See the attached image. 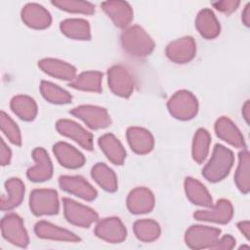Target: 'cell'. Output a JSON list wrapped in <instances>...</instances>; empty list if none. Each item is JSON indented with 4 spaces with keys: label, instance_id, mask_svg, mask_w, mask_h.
<instances>
[{
    "label": "cell",
    "instance_id": "4316f807",
    "mask_svg": "<svg viewBox=\"0 0 250 250\" xmlns=\"http://www.w3.org/2000/svg\"><path fill=\"white\" fill-rule=\"evenodd\" d=\"M184 186L187 197L189 199L190 202L203 207H211L213 205L211 194L209 193L205 186L201 184L198 180L188 177L185 180Z\"/></svg>",
    "mask_w": 250,
    "mask_h": 250
},
{
    "label": "cell",
    "instance_id": "30bf717a",
    "mask_svg": "<svg viewBox=\"0 0 250 250\" xmlns=\"http://www.w3.org/2000/svg\"><path fill=\"white\" fill-rule=\"evenodd\" d=\"M165 54L167 58L176 63H187L190 62L196 54V44L192 37L185 36L170 42Z\"/></svg>",
    "mask_w": 250,
    "mask_h": 250
},
{
    "label": "cell",
    "instance_id": "ab89813d",
    "mask_svg": "<svg viewBox=\"0 0 250 250\" xmlns=\"http://www.w3.org/2000/svg\"><path fill=\"white\" fill-rule=\"evenodd\" d=\"M0 144H1L0 145V164L2 166H6L10 164V161L12 158V152L2 139L0 141Z\"/></svg>",
    "mask_w": 250,
    "mask_h": 250
},
{
    "label": "cell",
    "instance_id": "9a60e30c",
    "mask_svg": "<svg viewBox=\"0 0 250 250\" xmlns=\"http://www.w3.org/2000/svg\"><path fill=\"white\" fill-rule=\"evenodd\" d=\"M32 158L35 164L27 170V178L35 183L50 180L53 176V164L47 151L43 147H35L32 151Z\"/></svg>",
    "mask_w": 250,
    "mask_h": 250
},
{
    "label": "cell",
    "instance_id": "d590c367",
    "mask_svg": "<svg viewBox=\"0 0 250 250\" xmlns=\"http://www.w3.org/2000/svg\"><path fill=\"white\" fill-rule=\"evenodd\" d=\"M52 5L69 13L92 15L95 13V6L87 1L81 0H54Z\"/></svg>",
    "mask_w": 250,
    "mask_h": 250
},
{
    "label": "cell",
    "instance_id": "e0dca14e",
    "mask_svg": "<svg viewBox=\"0 0 250 250\" xmlns=\"http://www.w3.org/2000/svg\"><path fill=\"white\" fill-rule=\"evenodd\" d=\"M22 21L34 29H45L52 22L51 14L42 5L37 3L26 4L21 12Z\"/></svg>",
    "mask_w": 250,
    "mask_h": 250
},
{
    "label": "cell",
    "instance_id": "ba28073f",
    "mask_svg": "<svg viewBox=\"0 0 250 250\" xmlns=\"http://www.w3.org/2000/svg\"><path fill=\"white\" fill-rule=\"evenodd\" d=\"M69 112L82 120L89 128L93 130L104 129L111 124V119L107 110L101 106L82 104L72 108Z\"/></svg>",
    "mask_w": 250,
    "mask_h": 250
},
{
    "label": "cell",
    "instance_id": "d6986e66",
    "mask_svg": "<svg viewBox=\"0 0 250 250\" xmlns=\"http://www.w3.org/2000/svg\"><path fill=\"white\" fill-rule=\"evenodd\" d=\"M215 132L221 140L227 142L230 146L242 149L246 148L243 135L229 117L222 116L216 121Z\"/></svg>",
    "mask_w": 250,
    "mask_h": 250
},
{
    "label": "cell",
    "instance_id": "6da1fadb",
    "mask_svg": "<svg viewBox=\"0 0 250 250\" xmlns=\"http://www.w3.org/2000/svg\"><path fill=\"white\" fill-rule=\"evenodd\" d=\"M120 42L123 50L133 58L147 57L154 49L152 38L138 24L126 27L121 33Z\"/></svg>",
    "mask_w": 250,
    "mask_h": 250
},
{
    "label": "cell",
    "instance_id": "8992f818",
    "mask_svg": "<svg viewBox=\"0 0 250 250\" xmlns=\"http://www.w3.org/2000/svg\"><path fill=\"white\" fill-rule=\"evenodd\" d=\"M62 204L64 217L67 222L72 225L81 228H89L99 219V216L95 210L88 206L80 204L73 199L63 197Z\"/></svg>",
    "mask_w": 250,
    "mask_h": 250
},
{
    "label": "cell",
    "instance_id": "7c38bea8",
    "mask_svg": "<svg viewBox=\"0 0 250 250\" xmlns=\"http://www.w3.org/2000/svg\"><path fill=\"white\" fill-rule=\"evenodd\" d=\"M57 131L77 143L87 150L93 149V136L81 125L70 119H60L56 123Z\"/></svg>",
    "mask_w": 250,
    "mask_h": 250
},
{
    "label": "cell",
    "instance_id": "ac0fdd59",
    "mask_svg": "<svg viewBox=\"0 0 250 250\" xmlns=\"http://www.w3.org/2000/svg\"><path fill=\"white\" fill-rule=\"evenodd\" d=\"M154 195L145 187H138L130 191L126 203L127 208L132 214H146L154 207Z\"/></svg>",
    "mask_w": 250,
    "mask_h": 250
},
{
    "label": "cell",
    "instance_id": "44dd1931",
    "mask_svg": "<svg viewBox=\"0 0 250 250\" xmlns=\"http://www.w3.org/2000/svg\"><path fill=\"white\" fill-rule=\"evenodd\" d=\"M39 68L58 79L72 81L76 77V68L70 63L53 58H47L38 62Z\"/></svg>",
    "mask_w": 250,
    "mask_h": 250
},
{
    "label": "cell",
    "instance_id": "f35d334b",
    "mask_svg": "<svg viewBox=\"0 0 250 250\" xmlns=\"http://www.w3.org/2000/svg\"><path fill=\"white\" fill-rule=\"evenodd\" d=\"M235 246V238L229 234L224 235L223 237H219V239L214 243L211 249H223L229 250Z\"/></svg>",
    "mask_w": 250,
    "mask_h": 250
},
{
    "label": "cell",
    "instance_id": "7a4b0ae2",
    "mask_svg": "<svg viewBox=\"0 0 250 250\" xmlns=\"http://www.w3.org/2000/svg\"><path fill=\"white\" fill-rule=\"evenodd\" d=\"M233 162L232 151L223 145L217 144L214 146L211 158L202 170V176L212 183L222 181L229 175Z\"/></svg>",
    "mask_w": 250,
    "mask_h": 250
},
{
    "label": "cell",
    "instance_id": "7402d4cb",
    "mask_svg": "<svg viewBox=\"0 0 250 250\" xmlns=\"http://www.w3.org/2000/svg\"><path fill=\"white\" fill-rule=\"evenodd\" d=\"M35 234L43 239L65 241V242H78L80 237L70 230L55 226L47 221H39L34 227Z\"/></svg>",
    "mask_w": 250,
    "mask_h": 250
},
{
    "label": "cell",
    "instance_id": "f1b7e54d",
    "mask_svg": "<svg viewBox=\"0 0 250 250\" xmlns=\"http://www.w3.org/2000/svg\"><path fill=\"white\" fill-rule=\"evenodd\" d=\"M10 106L13 112L24 121L33 120L38 111L36 102L31 97L25 95L15 96L11 100Z\"/></svg>",
    "mask_w": 250,
    "mask_h": 250
},
{
    "label": "cell",
    "instance_id": "3957f363",
    "mask_svg": "<svg viewBox=\"0 0 250 250\" xmlns=\"http://www.w3.org/2000/svg\"><path fill=\"white\" fill-rule=\"evenodd\" d=\"M167 107L173 117L186 121L192 119L197 114L198 102L189 91L180 90L169 99Z\"/></svg>",
    "mask_w": 250,
    "mask_h": 250
},
{
    "label": "cell",
    "instance_id": "ffe728a7",
    "mask_svg": "<svg viewBox=\"0 0 250 250\" xmlns=\"http://www.w3.org/2000/svg\"><path fill=\"white\" fill-rule=\"evenodd\" d=\"M53 151L62 166L68 169H77L84 165L85 156L71 145L59 142L54 145Z\"/></svg>",
    "mask_w": 250,
    "mask_h": 250
},
{
    "label": "cell",
    "instance_id": "e575fe53",
    "mask_svg": "<svg viewBox=\"0 0 250 250\" xmlns=\"http://www.w3.org/2000/svg\"><path fill=\"white\" fill-rule=\"evenodd\" d=\"M211 136L209 132L203 128H199L193 136L191 148L192 158L195 162L202 163L205 160L209 152Z\"/></svg>",
    "mask_w": 250,
    "mask_h": 250
},
{
    "label": "cell",
    "instance_id": "52a82bcc",
    "mask_svg": "<svg viewBox=\"0 0 250 250\" xmlns=\"http://www.w3.org/2000/svg\"><path fill=\"white\" fill-rule=\"evenodd\" d=\"M1 232L7 241L16 246L25 248L29 243L22 219L15 213H10L3 217L1 220Z\"/></svg>",
    "mask_w": 250,
    "mask_h": 250
},
{
    "label": "cell",
    "instance_id": "f546056e",
    "mask_svg": "<svg viewBox=\"0 0 250 250\" xmlns=\"http://www.w3.org/2000/svg\"><path fill=\"white\" fill-rule=\"evenodd\" d=\"M102 79L103 73L100 71H84L70 81L69 86L80 91L100 93L102 92Z\"/></svg>",
    "mask_w": 250,
    "mask_h": 250
},
{
    "label": "cell",
    "instance_id": "4dcf8cb0",
    "mask_svg": "<svg viewBox=\"0 0 250 250\" xmlns=\"http://www.w3.org/2000/svg\"><path fill=\"white\" fill-rule=\"evenodd\" d=\"M91 176L104 190L114 192L117 190V177L114 171L104 163H97L92 167Z\"/></svg>",
    "mask_w": 250,
    "mask_h": 250
},
{
    "label": "cell",
    "instance_id": "74e56055",
    "mask_svg": "<svg viewBox=\"0 0 250 250\" xmlns=\"http://www.w3.org/2000/svg\"><path fill=\"white\" fill-rule=\"evenodd\" d=\"M212 5L218 11H220L222 13H225L227 15H229L238 8V6L240 5V1H237V0H224V1L213 2Z\"/></svg>",
    "mask_w": 250,
    "mask_h": 250
},
{
    "label": "cell",
    "instance_id": "5b68a950",
    "mask_svg": "<svg viewBox=\"0 0 250 250\" xmlns=\"http://www.w3.org/2000/svg\"><path fill=\"white\" fill-rule=\"evenodd\" d=\"M220 235V229L202 225H193L187 229L185 241L191 249H211L214 243L219 239Z\"/></svg>",
    "mask_w": 250,
    "mask_h": 250
},
{
    "label": "cell",
    "instance_id": "60d3db41",
    "mask_svg": "<svg viewBox=\"0 0 250 250\" xmlns=\"http://www.w3.org/2000/svg\"><path fill=\"white\" fill-rule=\"evenodd\" d=\"M237 228L240 230V232L246 237V239H249L250 236V223L249 221H241L237 224Z\"/></svg>",
    "mask_w": 250,
    "mask_h": 250
},
{
    "label": "cell",
    "instance_id": "b9f144b4",
    "mask_svg": "<svg viewBox=\"0 0 250 250\" xmlns=\"http://www.w3.org/2000/svg\"><path fill=\"white\" fill-rule=\"evenodd\" d=\"M241 20L243 21V23L246 25V26H249L250 25V3H248L243 12H242V17H241Z\"/></svg>",
    "mask_w": 250,
    "mask_h": 250
},
{
    "label": "cell",
    "instance_id": "603a6c76",
    "mask_svg": "<svg viewBox=\"0 0 250 250\" xmlns=\"http://www.w3.org/2000/svg\"><path fill=\"white\" fill-rule=\"evenodd\" d=\"M131 149L138 154H146L154 146V139L149 131L141 127H130L126 132Z\"/></svg>",
    "mask_w": 250,
    "mask_h": 250
},
{
    "label": "cell",
    "instance_id": "8fae6325",
    "mask_svg": "<svg viewBox=\"0 0 250 250\" xmlns=\"http://www.w3.org/2000/svg\"><path fill=\"white\" fill-rule=\"evenodd\" d=\"M94 231L96 236L109 243H120L127 236L126 228L117 217H108L101 220Z\"/></svg>",
    "mask_w": 250,
    "mask_h": 250
},
{
    "label": "cell",
    "instance_id": "2e32d148",
    "mask_svg": "<svg viewBox=\"0 0 250 250\" xmlns=\"http://www.w3.org/2000/svg\"><path fill=\"white\" fill-rule=\"evenodd\" d=\"M101 7L117 27L126 28L133 20V9L128 2L109 0L103 2Z\"/></svg>",
    "mask_w": 250,
    "mask_h": 250
},
{
    "label": "cell",
    "instance_id": "5bb4252c",
    "mask_svg": "<svg viewBox=\"0 0 250 250\" xmlns=\"http://www.w3.org/2000/svg\"><path fill=\"white\" fill-rule=\"evenodd\" d=\"M233 216V207L229 200L222 198L219 199L215 205H212L210 209L198 210L194 212L193 217L197 221L213 222L217 224H228L230 222Z\"/></svg>",
    "mask_w": 250,
    "mask_h": 250
},
{
    "label": "cell",
    "instance_id": "836d02e7",
    "mask_svg": "<svg viewBox=\"0 0 250 250\" xmlns=\"http://www.w3.org/2000/svg\"><path fill=\"white\" fill-rule=\"evenodd\" d=\"M40 92L46 101L56 104H68L72 100L71 95L67 91L52 82L45 80L41 81L40 83Z\"/></svg>",
    "mask_w": 250,
    "mask_h": 250
},
{
    "label": "cell",
    "instance_id": "277c9868",
    "mask_svg": "<svg viewBox=\"0 0 250 250\" xmlns=\"http://www.w3.org/2000/svg\"><path fill=\"white\" fill-rule=\"evenodd\" d=\"M29 208L35 216L56 215L60 209L58 192L50 188H37L30 192Z\"/></svg>",
    "mask_w": 250,
    "mask_h": 250
},
{
    "label": "cell",
    "instance_id": "7bdbcfd3",
    "mask_svg": "<svg viewBox=\"0 0 250 250\" xmlns=\"http://www.w3.org/2000/svg\"><path fill=\"white\" fill-rule=\"evenodd\" d=\"M242 115H243L246 123L249 124V116H250V103H249V101H246L245 104L242 106Z\"/></svg>",
    "mask_w": 250,
    "mask_h": 250
},
{
    "label": "cell",
    "instance_id": "1f68e13d",
    "mask_svg": "<svg viewBox=\"0 0 250 250\" xmlns=\"http://www.w3.org/2000/svg\"><path fill=\"white\" fill-rule=\"evenodd\" d=\"M250 154L246 148L238 154V164L234 174V182L237 188L244 194L250 190Z\"/></svg>",
    "mask_w": 250,
    "mask_h": 250
},
{
    "label": "cell",
    "instance_id": "484cf974",
    "mask_svg": "<svg viewBox=\"0 0 250 250\" xmlns=\"http://www.w3.org/2000/svg\"><path fill=\"white\" fill-rule=\"evenodd\" d=\"M195 27L199 34L206 39L216 38L221 31L220 22L211 9H202L196 16Z\"/></svg>",
    "mask_w": 250,
    "mask_h": 250
},
{
    "label": "cell",
    "instance_id": "8d00e7d4",
    "mask_svg": "<svg viewBox=\"0 0 250 250\" xmlns=\"http://www.w3.org/2000/svg\"><path fill=\"white\" fill-rule=\"evenodd\" d=\"M0 127L1 131L13 145H21V135L17 123L4 111L0 113Z\"/></svg>",
    "mask_w": 250,
    "mask_h": 250
},
{
    "label": "cell",
    "instance_id": "9c48e42d",
    "mask_svg": "<svg viewBox=\"0 0 250 250\" xmlns=\"http://www.w3.org/2000/svg\"><path fill=\"white\" fill-rule=\"evenodd\" d=\"M107 83L111 92L122 98H129L135 87L131 73L122 65H113L107 70Z\"/></svg>",
    "mask_w": 250,
    "mask_h": 250
},
{
    "label": "cell",
    "instance_id": "d6a6232c",
    "mask_svg": "<svg viewBox=\"0 0 250 250\" xmlns=\"http://www.w3.org/2000/svg\"><path fill=\"white\" fill-rule=\"evenodd\" d=\"M134 233L136 237L144 242H151L156 240L161 233L159 224L150 219H142L134 223Z\"/></svg>",
    "mask_w": 250,
    "mask_h": 250
},
{
    "label": "cell",
    "instance_id": "83f0119b",
    "mask_svg": "<svg viewBox=\"0 0 250 250\" xmlns=\"http://www.w3.org/2000/svg\"><path fill=\"white\" fill-rule=\"evenodd\" d=\"M61 31L74 40H90V24L83 19H66L60 23Z\"/></svg>",
    "mask_w": 250,
    "mask_h": 250
},
{
    "label": "cell",
    "instance_id": "4fadbf2b",
    "mask_svg": "<svg viewBox=\"0 0 250 250\" xmlns=\"http://www.w3.org/2000/svg\"><path fill=\"white\" fill-rule=\"evenodd\" d=\"M59 185L62 190L86 201H92L98 195V192L93 186L81 176H61L59 178Z\"/></svg>",
    "mask_w": 250,
    "mask_h": 250
},
{
    "label": "cell",
    "instance_id": "d4e9b609",
    "mask_svg": "<svg viewBox=\"0 0 250 250\" xmlns=\"http://www.w3.org/2000/svg\"><path fill=\"white\" fill-rule=\"evenodd\" d=\"M98 144L110 162L115 165L123 164L126 158V150L113 134L107 133L101 136L98 140Z\"/></svg>",
    "mask_w": 250,
    "mask_h": 250
},
{
    "label": "cell",
    "instance_id": "cb8c5ba5",
    "mask_svg": "<svg viewBox=\"0 0 250 250\" xmlns=\"http://www.w3.org/2000/svg\"><path fill=\"white\" fill-rule=\"evenodd\" d=\"M6 195L1 196L0 208L2 211H10L18 207L24 197V185L19 178H11L5 183Z\"/></svg>",
    "mask_w": 250,
    "mask_h": 250
}]
</instances>
